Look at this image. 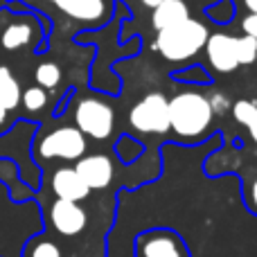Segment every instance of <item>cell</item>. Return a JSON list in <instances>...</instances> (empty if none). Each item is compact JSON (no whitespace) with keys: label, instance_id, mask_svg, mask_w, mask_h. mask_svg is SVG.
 Masks as SVG:
<instances>
[{"label":"cell","instance_id":"1","mask_svg":"<svg viewBox=\"0 0 257 257\" xmlns=\"http://www.w3.org/2000/svg\"><path fill=\"white\" fill-rule=\"evenodd\" d=\"M214 111L210 97L199 90H183L169 99V131L181 142L196 145L210 136Z\"/></svg>","mask_w":257,"mask_h":257},{"label":"cell","instance_id":"2","mask_svg":"<svg viewBox=\"0 0 257 257\" xmlns=\"http://www.w3.org/2000/svg\"><path fill=\"white\" fill-rule=\"evenodd\" d=\"M208 27L196 18H185V21L176 23L172 27L158 30L156 36V50L160 52V57L167 59L172 63L190 61L194 59L201 50L208 43Z\"/></svg>","mask_w":257,"mask_h":257},{"label":"cell","instance_id":"3","mask_svg":"<svg viewBox=\"0 0 257 257\" xmlns=\"http://www.w3.org/2000/svg\"><path fill=\"white\" fill-rule=\"evenodd\" d=\"M88 151V140L77 126H59L36 142V156L45 160L77 163Z\"/></svg>","mask_w":257,"mask_h":257},{"label":"cell","instance_id":"4","mask_svg":"<svg viewBox=\"0 0 257 257\" xmlns=\"http://www.w3.org/2000/svg\"><path fill=\"white\" fill-rule=\"evenodd\" d=\"M128 124L133 131L145 133V136L169 133V99L163 93L145 95L128 111Z\"/></svg>","mask_w":257,"mask_h":257},{"label":"cell","instance_id":"5","mask_svg":"<svg viewBox=\"0 0 257 257\" xmlns=\"http://www.w3.org/2000/svg\"><path fill=\"white\" fill-rule=\"evenodd\" d=\"M75 126L93 140H108L115 128V111L99 97H84L75 106Z\"/></svg>","mask_w":257,"mask_h":257},{"label":"cell","instance_id":"6","mask_svg":"<svg viewBox=\"0 0 257 257\" xmlns=\"http://www.w3.org/2000/svg\"><path fill=\"white\" fill-rule=\"evenodd\" d=\"M133 250L136 257H192L185 239L169 226L142 230L136 237Z\"/></svg>","mask_w":257,"mask_h":257},{"label":"cell","instance_id":"7","mask_svg":"<svg viewBox=\"0 0 257 257\" xmlns=\"http://www.w3.org/2000/svg\"><path fill=\"white\" fill-rule=\"evenodd\" d=\"M48 221L52 230L59 232L61 237H77L88 226V212L79 203L54 199L48 208Z\"/></svg>","mask_w":257,"mask_h":257},{"label":"cell","instance_id":"8","mask_svg":"<svg viewBox=\"0 0 257 257\" xmlns=\"http://www.w3.org/2000/svg\"><path fill=\"white\" fill-rule=\"evenodd\" d=\"M75 169L90 190H106L115 178V165L106 154H86L75 163Z\"/></svg>","mask_w":257,"mask_h":257},{"label":"cell","instance_id":"9","mask_svg":"<svg viewBox=\"0 0 257 257\" xmlns=\"http://www.w3.org/2000/svg\"><path fill=\"white\" fill-rule=\"evenodd\" d=\"M205 54H208V63L221 75L235 72L239 68L237 39L230 34H210L205 43Z\"/></svg>","mask_w":257,"mask_h":257},{"label":"cell","instance_id":"10","mask_svg":"<svg viewBox=\"0 0 257 257\" xmlns=\"http://www.w3.org/2000/svg\"><path fill=\"white\" fill-rule=\"evenodd\" d=\"M52 194L57 199L63 201H72V203H81L90 196V187L84 183V178L77 174L75 167H59L57 172L52 174Z\"/></svg>","mask_w":257,"mask_h":257},{"label":"cell","instance_id":"11","mask_svg":"<svg viewBox=\"0 0 257 257\" xmlns=\"http://www.w3.org/2000/svg\"><path fill=\"white\" fill-rule=\"evenodd\" d=\"M66 16L77 18V21H102L106 14V3L104 0H52Z\"/></svg>","mask_w":257,"mask_h":257},{"label":"cell","instance_id":"12","mask_svg":"<svg viewBox=\"0 0 257 257\" xmlns=\"http://www.w3.org/2000/svg\"><path fill=\"white\" fill-rule=\"evenodd\" d=\"M185 18H190V7L185 0H160L154 7L151 23L156 30H165V27H172Z\"/></svg>","mask_w":257,"mask_h":257},{"label":"cell","instance_id":"13","mask_svg":"<svg viewBox=\"0 0 257 257\" xmlns=\"http://www.w3.org/2000/svg\"><path fill=\"white\" fill-rule=\"evenodd\" d=\"M34 34H36L34 23L21 18V21H14V23H9V25L5 27L0 43H3L5 50H18V48H23V45L32 43Z\"/></svg>","mask_w":257,"mask_h":257},{"label":"cell","instance_id":"14","mask_svg":"<svg viewBox=\"0 0 257 257\" xmlns=\"http://www.w3.org/2000/svg\"><path fill=\"white\" fill-rule=\"evenodd\" d=\"M21 86H18L16 77L12 75V70L7 66H0V104L7 111H12L21 104Z\"/></svg>","mask_w":257,"mask_h":257},{"label":"cell","instance_id":"15","mask_svg":"<svg viewBox=\"0 0 257 257\" xmlns=\"http://www.w3.org/2000/svg\"><path fill=\"white\" fill-rule=\"evenodd\" d=\"M232 117H235L237 124L248 128L250 140L257 147V104L250 102V99H237L232 104Z\"/></svg>","mask_w":257,"mask_h":257},{"label":"cell","instance_id":"16","mask_svg":"<svg viewBox=\"0 0 257 257\" xmlns=\"http://www.w3.org/2000/svg\"><path fill=\"white\" fill-rule=\"evenodd\" d=\"M142 151H145V145L140 140H136L133 136H122L120 140L115 142V154L120 158L122 165H133L142 158Z\"/></svg>","mask_w":257,"mask_h":257},{"label":"cell","instance_id":"17","mask_svg":"<svg viewBox=\"0 0 257 257\" xmlns=\"http://www.w3.org/2000/svg\"><path fill=\"white\" fill-rule=\"evenodd\" d=\"M34 79L41 88H57V86L61 84V68L54 61H43L36 68Z\"/></svg>","mask_w":257,"mask_h":257},{"label":"cell","instance_id":"18","mask_svg":"<svg viewBox=\"0 0 257 257\" xmlns=\"http://www.w3.org/2000/svg\"><path fill=\"white\" fill-rule=\"evenodd\" d=\"M21 102H23V106H25V111L39 113L48 106V93H45V88H41V86H32V88H27L25 93L21 95Z\"/></svg>","mask_w":257,"mask_h":257},{"label":"cell","instance_id":"19","mask_svg":"<svg viewBox=\"0 0 257 257\" xmlns=\"http://www.w3.org/2000/svg\"><path fill=\"white\" fill-rule=\"evenodd\" d=\"M25 257H63V250L52 239H36L30 241Z\"/></svg>","mask_w":257,"mask_h":257},{"label":"cell","instance_id":"20","mask_svg":"<svg viewBox=\"0 0 257 257\" xmlns=\"http://www.w3.org/2000/svg\"><path fill=\"white\" fill-rule=\"evenodd\" d=\"M237 59H239V66H250L257 59V39L244 34L237 39Z\"/></svg>","mask_w":257,"mask_h":257},{"label":"cell","instance_id":"21","mask_svg":"<svg viewBox=\"0 0 257 257\" xmlns=\"http://www.w3.org/2000/svg\"><path fill=\"white\" fill-rule=\"evenodd\" d=\"M241 201H244L246 210L257 217V174H253L248 181H244V187H241Z\"/></svg>","mask_w":257,"mask_h":257},{"label":"cell","instance_id":"22","mask_svg":"<svg viewBox=\"0 0 257 257\" xmlns=\"http://www.w3.org/2000/svg\"><path fill=\"white\" fill-rule=\"evenodd\" d=\"M176 79L178 81H190V84H208L210 77L205 75V70H201V68L196 66V68H190L187 72H178Z\"/></svg>","mask_w":257,"mask_h":257},{"label":"cell","instance_id":"23","mask_svg":"<svg viewBox=\"0 0 257 257\" xmlns=\"http://www.w3.org/2000/svg\"><path fill=\"white\" fill-rule=\"evenodd\" d=\"M210 104H212L214 115H223L228 108H232V106H230V99H228L226 95H221V93L212 95V97H210Z\"/></svg>","mask_w":257,"mask_h":257},{"label":"cell","instance_id":"24","mask_svg":"<svg viewBox=\"0 0 257 257\" xmlns=\"http://www.w3.org/2000/svg\"><path fill=\"white\" fill-rule=\"evenodd\" d=\"M241 27H244V34L257 39V14H248L244 18V23H241Z\"/></svg>","mask_w":257,"mask_h":257},{"label":"cell","instance_id":"25","mask_svg":"<svg viewBox=\"0 0 257 257\" xmlns=\"http://www.w3.org/2000/svg\"><path fill=\"white\" fill-rule=\"evenodd\" d=\"M244 5L250 9V14H257V0H244Z\"/></svg>","mask_w":257,"mask_h":257},{"label":"cell","instance_id":"26","mask_svg":"<svg viewBox=\"0 0 257 257\" xmlns=\"http://www.w3.org/2000/svg\"><path fill=\"white\" fill-rule=\"evenodd\" d=\"M7 113H9V111L3 106V104H0V124H5V120H7Z\"/></svg>","mask_w":257,"mask_h":257},{"label":"cell","instance_id":"27","mask_svg":"<svg viewBox=\"0 0 257 257\" xmlns=\"http://www.w3.org/2000/svg\"><path fill=\"white\" fill-rule=\"evenodd\" d=\"M158 3H160V0H142V5H147V7H151V9H154Z\"/></svg>","mask_w":257,"mask_h":257}]
</instances>
